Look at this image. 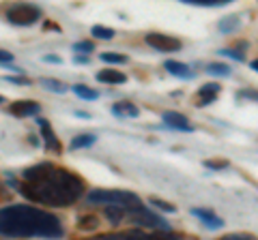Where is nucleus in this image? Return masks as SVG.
I'll return each instance as SVG.
<instances>
[{"label":"nucleus","mask_w":258,"mask_h":240,"mask_svg":"<svg viewBox=\"0 0 258 240\" xmlns=\"http://www.w3.org/2000/svg\"><path fill=\"white\" fill-rule=\"evenodd\" d=\"M220 240H258L254 234H243V231H237V234H226Z\"/></svg>","instance_id":"cd10ccee"},{"label":"nucleus","mask_w":258,"mask_h":240,"mask_svg":"<svg viewBox=\"0 0 258 240\" xmlns=\"http://www.w3.org/2000/svg\"><path fill=\"white\" fill-rule=\"evenodd\" d=\"M41 86L47 88V90H52V92H58V94L67 92V86H64L62 82H58V79H52V77H43L41 79Z\"/></svg>","instance_id":"5701e85b"},{"label":"nucleus","mask_w":258,"mask_h":240,"mask_svg":"<svg viewBox=\"0 0 258 240\" xmlns=\"http://www.w3.org/2000/svg\"><path fill=\"white\" fill-rule=\"evenodd\" d=\"M80 99H84V101H95L97 97H99V92L95 90V88H88V86H84V84H76L74 88H71Z\"/></svg>","instance_id":"6ab92c4d"},{"label":"nucleus","mask_w":258,"mask_h":240,"mask_svg":"<svg viewBox=\"0 0 258 240\" xmlns=\"http://www.w3.org/2000/svg\"><path fill=\"white\" fill-rule=\"evenodd\" d=\"M99 58L103 62H108V65H125L127 62V56L116 54V52H103V54H99Z\"/></svg>","instance_id":"4be33fe9"},{"label":"nucleus","mask_w":258,"mask_h":240,"mask_svg":"<svg viewBox=\"0 0 258 240\" xmlns=\"http://www.w3.org/2000/svg\"><path fill=\"white\" fill-rule=\"evenodd\" d=\"M88 204H106V206H120L132 214L138 208H142V199L132 193V191H123V189H93L86 195Z\"/></svg>","instance_id":"7ed1b4c3"},{"label":"nucleus","mask_w":258,"mask_h":240,"mask_svg":"<svg viewBox=\"0 0 258 240\" xmlns=\"http://www.w3.org/2000/svg\"><path fill=\"white\" fill-rule=\"evenodd\" d=\"M41 105L37 101H15L9 105V114L15 116V118H28V116H37Z\"/></svg>","instance_id":"1a4fd4ad"},{"label":"nucleus","mask_w":258,"mask_h":240,"mask_svg":"<svg viewBox=\"0 0 258 240\" xmlns=\"http://www.w3.org/2000/svg\"><path fill=\"white\" fill-rule=\"evenodd\" d=\"M144 41H147V45H151L153 50H157V52H161V54L181 50V41H179V39H174V37H170V35L147 33V35H144Z\"/></svg>","instance_id":"423d86ee"},{"label":"nucleus","mask_w":258,"mask_h":240,"mask_svg":"<svg viewBox=\"0 0 258 240\" xmlns=\"http://www.w3.org/2000/svg\"><path fill=\"white\" fill-rule=\"evenodd\" d=\"M166 71L172 73L174 77H183V79H191L194 77V71L185 65V62H179V60H166Z\"/></svg>","instance_id":"2eb2a0df"},{"label":"nucleus","mask_w":258,"mask_h":240,"mask_svg":"<svg viewBox=\"0 0 258 240\" xmlns=\"http://www.w3.org/2000/svg\"><path fill=\"white\" fill-rule=\"evenodd\" d=\"M43 62H50V65H62V58L60 56H54V54H45Z\"/></svg>","instance_id":"2f4dec72"},{"label":"nucleus","mask_w":258,"mask_h":240,"mask_svg":"<svg viewBox=\"0 0 258 240\" xmlns=\"http://www.w3.org/2000/svg\"><path fill=\"white\" fill-rule=\"evenodd\" d=\"M110 111L114 114L116 118H138L140 116V109L134 105V103H127V101H123V103H114V105L110 107Z\"/></svg>","instance_id":"ddd939ff"},{"label":"nucleus","mask_w":258,"mask_h":240,"mask_svg":"<svg viewBox=\"0 0 258 240\" xmlns=\"http://www.w3.org/2000/svg\"><path fill=\"white\" fill-rule=\"evenodd\" d=\"M217 28H220V33H224V35H232V33H237V30L241 28V20H239V15H228V18H222L220 22H217Z\"/></svg>","instance_id":"dca6fc26"},{"label":"nucleus","mask_w":258,"mask_h":240,"mask_svg":"<svg viewBox=\"0 0 258 240\" xmlns=\"http://www.w3.org/2000/svg\"><path fill=\"white\" fill-rule=\"evenodd\" d=\"M129 219H132V223L134 225H138V227H149V229H157V231H170V223H166L161 217L153 214L149 208H144V206L129 214Z\"/></svg>","instance_id":"39448f33"},{"label":"nucleus","mask_w":258,"mask_h":240,"mask_svg":"<svg viewBox=\"0 0 258 240\" xmlns=\"http://www.w3.org/2000/svg\"><path fill=\"white\" fill-rule=\"evenodd\" d=\"M249 67H252L254 71H258V58H256V60H252V62H249Z\"/></svg>","instance_id":"e433bc0d"},{"label":"nucleus","mask_w":258,"mask_h":240,"mask_svg":"<svg viewBox=\"0 0 258 240\" xmlns=\"http://www.w3.org/2000/svg\"><path fill=\"white\" fill-rule=\"evenodd\" d=\"M28 140H30V144H32V146H39V142H37V138H35V135H28Z\"/></svg>","instance_id":"c9c22d12"},{"label":"nucleus","mask_w":258,"mask_h":240,"mask_svg":"<svg viewBox=\"0 0 258 240\" xmlns=\"http://www.w3.org/2000/svg\"><path fill=\"white\" fill-rule=\"evenodd\" d=\"M220 54H222V56H228V58L237 60V62H243V60H245L243 54H241L239 50H220Z\"/></svg>","instance_id":"c85d7f7f"},{"label":"nucleus","mask_w":258,"mask_h":240,"mask_svg":"<svg viewBox=\"0 0 258 240\" xmlns=\"http://www.w3.org/2000/svg\"><path fill=\"white\" fill-rule=\"evenodd\" d=\"M20 193L43 206H71L84 195V182L69 170L52 163H37L24 170Z\"/></svg>","instance_id":"f257e3e1"},{"label":"nucleus","mask_w":258,"mask_h":240,"mask_svg":"<svg viewBox=\"0 0 258 240\" xmlns=\"http://www.w3.org/2000/svg\"><path fill=\"white\" fill-rule=\"evenodd\" d=\"M151 204L155 206V208H159V210H164V212H168V214H172V212H176V208L170 204V202H164V199H157V197H153L151 199Z\"/></svg>","instance_id":"bb28decb"},{"label":"nucleus","mask_w":258,"mask_h":240,"mask_svg":"<svg viewBox=\"0 0 258 240\" xmlns=\"http://www.w3.org/2000/svg\"><path fill=\"white\" fill-rule=\"evenodd\" d=\"M161 120H164V125H166V127H170V129H176V131H187V133H191V131H194V127L189 125L187 116L179 114V111H164V114H161Z\"/></svg>","instance_id":"9d476101"},{"label":"nucleus","mask_w":258,"mask_h":240,"mask_svg":"<svg viewBox=\"0 0 258 240\" xmlns=\"http://www.w3.org/2000/svg\"><path fill=\"white\" fill-rule=\"evenodd\" d=\"M103 214H106V219L112 223V225H118V223L125 219V214H129V212L120 206H108V208H103Z\"/></svg>","instance_id":"a211bd4d"},{"label":"nucleus","mask_w":258,"mask_h":240,"mask_svg":"<svg viewBox=\"0 0 258 240\" xmlns=\"http://www.w3.org/2000/svg\"><path fill=\"white\" fill-rule=\"evenodd\" d=\"M71 50L76 54H91V52H95V43L93 41H78L71 45Z\"/></svg>","instance_id":"a878e982"},{"label":"nucleus","mask_w":258,"mask_h":240,"mask_svg":"<svg viewBox=\"0 0 258 240\" xmlns=\"http://www.w3.org/2000/svg\"><path fill=\"white\" fill-rule=\"evenodd\" d=\"M37 125H39V129H41L43 146H45L47 150H52V153H60V150H62V146H60L58 138H56V133L52 131V125H50V120H45V118H37Z\"/></svg>","instance_id":"6e6552de"},{"label":"nucleus","mask_w":258,"mask_h":240,"mask_svg":"<svg viewBox=\"0 0 258 240\" xmlns=\"http://www.w3.org/2000/svg\"><path fill=\"white\" fill-rule=\"evenodd\" d=\"M91 35L97 37V39H103V41H110V39H114V30L112 28H106V26H93L91 28Z\"/></svg>","instance_id":"393cba45"},{"label":"nucleus","mask_w":258,"mask_h":240,"mask_svg":"<svg viewBox=\"0 0 258 240\" xmlns=\"http://www.w3.org/2000/svg\"><path fill=\"white\" fill-rule=\"evenodd\" d=\"M5 18L13 26H32L35 22L41 20V9L37 5H28V3H18L11 5L5 11Z\"/></svg>","instance_id":"20e7f679"},{"label":"nucleus","mask_w":258,"mask_h":240,"mask_svg":"<svg viewBox=\"0 0 258 240\" xmlns=\"http://www.w3.org/2000/svg\"><path fill=\"white\" fill-rule=\"evenodd\" d=\"M97 225H99V219H97L95 214H84V217L78 219V227L84 229V231H91V229H95Z\"/></svg>","instance_id":"b1692460"},{"label":"nucleus","mask_w":258,"mask_h":240,"mask_svg":"<svg viewBox=\"0 0 258 240\" xmlns=\"http://www.w3.org/2000/svg\"><path fill=\"white\" fill-rule=\"evenodd\" d=\"M86 240H155V234H147L142 229H127V231H110V234H99Z\"/></svg>","instance_id":"0eeeda50"},{"label":"nucleus","mask_w":258,"mask_h":240,"mask_svg":"<svg viewBox=\"0 0 258 240\" xmlns=\"http://www.w3.org/2000/svg\"><path fill=\"white\" fill-rule=\"evenodd\" d=\"M205 167L207 170L220 172V170H226V167H228V161H205Z\"/></svg>","instance_id":"c756f323"},{"label":"nucleus","mask_w":258,"mask_h":240,"mask_svg":"<svg viewBox=\"0 0 258 240\" xmlns=\"http://www.w3.org/2000/svg\"><path fill=\"white\" fill-rule=\"evenodd\" d=\"M220 90H222V86L215 84V82H209V84H205V86H200V88H198V97H196V105H198V107H207L209 103H213V101L217 99Z\"/></svg>","instance_id":"9b49d317"},{"label":"nucleus","mask_w":258,"mask_h":240,"mask_svg":"<svg viewBox=\"0 0 258 240\" xmlns=\"http://www.w3.org/2000/svg\"><path fill=\"white\" fill-rule=\"evenodd\" d=\"M0 231L5 238H62L60 219L41 208L26 204L5 206L0 210Z\"/></svg>","instance_id":"f03ea898"},{"label":"nucleus","mask_w":258,"mask_h":240,"mask_svg":"<svg viewBox=\"0 0 258 240\" xmlns=\"http://www.w3.org/2000/svg\"><path fill=\"white\" fill-rule=\"evenodd\" d=\"M185 5L191 7H209V9H220V7H226L230 0H181Z\"/></svg>","instance_id":"aec40b11"},{"label":"nucleus","mask_w":258,"mask_h":240,"mask_svg":"<svg viewBox=\"0 0 258 240\" xmlns=\"http://www.w3.org/2000/svg\"><path fill=\"white\" fill-rule=\"evenodd\" d=\"M74 116H76V118H91V114H88V111H80V109L74 111Z\"/></svg>","instance_id":"f704fd0d"},{"label":"nucleus","mask_w":258,"mask_h":240,"mask_svg":"<svg viewBox=\"0 0 258 240\" xmlns=\"http://www.w3.org/2000/svg\"><path fill=\"white\" fill-rule=\"evenodd\" d=\"M74 62H76V65H88V58H86V56L76 54V56H74Z\"/></svg>","instance_id":"473e14b6"},{"label":"nucleus","mask_w":258,"mask_h":240,"mask_svg":"<svg viewBox=\"0 0 258 240\" xmlns=\"http://www.w3.org/2000/svg\"><path fill=\"white\" fill-rule=\"evenodd\" d=\"M207 73L215 75V77H228L230 75V67L224 65V62H211V65H207Z\"/></svg>","instance_id":"412c9836"},{"label":"nucleus","mask_w":258,"mask_h":240,"mask_svg":"<svg viewBox=\"0 0 258 240\" xmlns=\"http://www.w3.org/2000/svg\"><path fill=\"white\" fill-rule=\"evenodd\" d=\"M5 82H9V84H20V86H30V79H28V77H11V75H7Z\"/></svg>","instance_id":"7c9ffc66"},{"label":"nucleus","mask_w":258,"mask_h":240,"mask_svg":"<svg viewBox=\"0 0 258 240\" xmlns=\"http://www.w3.org/2000/svg\"><path fill=\"white\" fill-rule=\"evenodd\" d=\"M189 212L194 214V217H198L200 221H203L209 229H220V227H224V219H220L213 210H209V208H191Z\"/></svg>","instance_id":"f8f14e48"},{"label":"nucleus","mask_w":258,"mask_h":240,"mask_svg":"<svg viewBox=\"0 0 258 240\" xmlns=\"http://www.w3.org/2000/svg\"><path fill=\"white\" fill-rule=\"evenodd\" d=\"M95 77H97V82H101V84H125L127 82V75L120 73V71H114V69H101Z\"/></svg>","instance_id":"4468645a"},{"label":"nucleus","mask_w":258,"mask_h":240,"mask_svg":"<svg viewBox=\"0 0 258 240\" xmlns=\"http://www.w3.org/2000/svg\"><path fill=\"white\" fill-rule=\"evenodd\" d=\"M97 142V135H93V133H80V135H76L74 140H71V144H69V148L71 150H80V148H88V146H93V144Z\"/></svg>","instance_id":"f3484780"},{"label":"nucleus","mask_w":258,"mask_h":240,"mask_svg":"<svg viewBox=\"0 0 258 240\" xmlns=\"http://www.w3.org/2000/svg\"><path fill=\"white\" fill-rule=\"evenodd\" d=\"M0 58H3V65L7 67V62H11L13 60V56L9 52H0Z\"/></svg>","instance_id":"72a5a7b5"}]
</instances>
